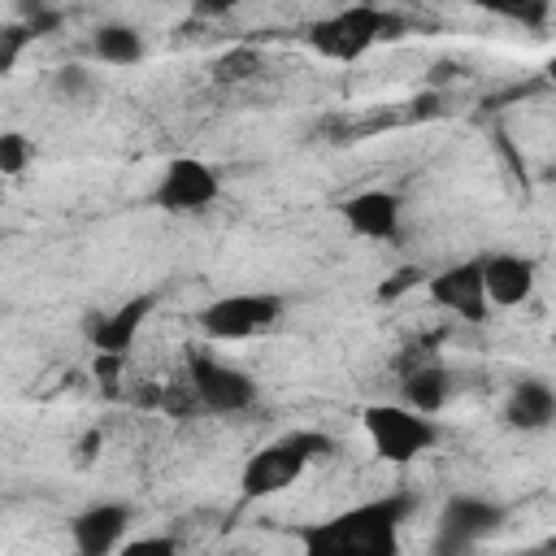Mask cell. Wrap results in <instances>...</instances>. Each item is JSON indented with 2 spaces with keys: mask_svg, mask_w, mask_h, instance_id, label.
I'll use <instances>...</instances> for the list:
<instances>
[{
  "mask_svg": "<svg viewBox=\"0 0 556 556\" xmlns=\"http://www.w3.org/2000/svg\"><path fill=\"white\" fill-rule=\"evenodd\" d=\"M91 52L104 65H139L148 56V43L130 22H104L91 30Z\"/></svg>",
  "mask_w": 556,
  "mask_h": 556,
  "instance_id": "cell-15",
  "label": "cell"
},
{
  "mask_svg": "<svg viewBox=\"0 0 556 556\" xmlns=\"http://www.w3.org/2000/svg\"><path fill=\"white\" fill-rule=\"evenodd\" d=\"M339 217L343 226L356 235V239H369V243H391L404 226V200L395 191H382V187H369V191H356L339 204Z\"/></svg>",
  "mask_w": 556,
  "mask_h": 556,
  "instance_id": "cell-11",
  "label": "cell"
},
{
  "mask_svg": "<svg viewBox=\"0 0 556 556\" xmlns=\"http://www.w3.org/2000/svg\"><path fill=\"white\" fill-rule=\"evenodd\" d=\"M334 443L317 430H295V434H282L274 443H265L261 452L248 456L243 473H239V491L243 500H269L287 486H295V478L317 460V456H330Z\"/></svg>",
  "mask_w": 556,
  "mask_h": 556,
  "instance_id": "cell-3",
  "label": "cell"
},
{
  "mask_svg": "<svg viewBox=\"0 0 556 556\" xmlns=\"http://www.w3.org/2000/svg\"><path fill=\"white\" fill-rule=\"evenodd\" d=\"M552 348H556V330H552Z\"/></svg>",
  "mask_w": 556,
  "mask_h": 556,
  "instance_id": "cell-25",
  "label": "cell"
},
{
  "mask_svg": "<svg viewBox=\"0 0 556 556\" xmlns=\"http://www.w3.org/2000/svg\"><path fill=\"white\" fill-rule=\"evenodd\" d=\"M130 526H135V508L126 500H96L70 517V543L78 556H109L126 547Z\"/></svg>",
  "mask_w": 556,
  "mask_h": 556,
  "instance_id": "cell-10",
  "label": "cell"
},
{
  "mask_svg": "<svg viewBox=\"0 0 556 556\" xmlns=\"http://www.w3.org/2000/svg\"><path fill=\"white\" fill-rule=\"evenodd\" d=\"M426 295L447 308L452 317L469 321V326H482L491 313V295H486V278H482V256L473 261H456V265H443L439 274L426 278Z\"/></svg>",
  "mask_w": 556,
  "mask_h": 556,
  "instance_id": "cell-9",
  "label": "cell"
},
{
  "mask_svg": "<svg viewBox=\"0 0 556 556\" xmlns=\"http://www.w3.org/2000/svg\"><path fill=\"white\" fill-rule=\"evenodd\" d=\"M417 500L408 491H387L378 500H361L343 513H334L321 526H308L300 539L308 552H334V556H391L400 547V526Z\"/></svg>",
  "mask_w": 556,
  "mask_h": 556,
  "instance_id": "cell-1",
  "label": "cell"
},
{
  "mask_svg": "<svg viewBox=\"0 0 556 556\" xmlns=\"http://www.w3.org/2000/svg\"><path fill=\"white\" fill-rule=\"evenodd\" d=\"M413 282H421V269H395L391 282L378 287V300H395V295H400L404 287H413Z\"/></svg>",
  "mask_w": 556,
  "mask_h": 556,
  "instance_id": "cell-21",
  "label": "cell"
},
{
  "mask_svg": "<svg viewBox=\"0 0 556 556\" xmlns=\"http://www.w3.org/2000/svg\"><path fill=\"white\" fill-rule=\"evenodd\" d=\"M469 4L482 9V13L508 17V22H521V26H543L552 0H469Z\"/></svg>",
  "mask_w": 556,
  "mask_h": 556,
  "instance_id": "cell-17",
  "label": "cell"
},
{
  "mask_svg": "<svg viewBox=\"0 0 556 556\" xmlns=\"http://www.w3.org/2000/svg\"><path fill=\"white\" fill-rule=\"evenodd\" d=\"M152 308H156V291H143V295H130V300H122L113 313H100V317H91V348L96 352H130V343H135V334H139V326L152 317Z\"/></svg>",
  "mask_w": 556,
  "mask_h": 556,
  "instance_id": "cell-14",
  "label": "cell"
},
{
  "mask_svg": "<svg viewBox=\"0 0 556 556\" xmlns=\"http://www.w3.org/2000/svg\"><path fill=\"white\" fill-rule=\"evenodd\" d=\"M365 4H382V0H365Z\"/></svg>",
  "mask_w": 556,
  "mask_h": 556,
  "instance_id": "cell-26",
  "label": "cell"
},
{
  "mask_svg": "<svg viewBox=\"0 0 556 556\" xmlns=\"http://www.w3.org/2000/svg\"><path fill=\"white\" fill-rule=\"evenodd\" d=\"M282 308H287V300L274 291H230V295L208 300L195 313V326L213 343H243V339H256L269 326H278Z\"/></svg>",
  "mask_w": 556,
  "mask_h": 556,
  "instance_id": "cell-6",
  "label": "cell"
},
{
  "mask_svg": "<svg viewBox=\"0 0 556 556\" xmlns=\"http://www.w3.org/2000/svg\"><path fill=\"white\" fill-rule=\"evenodd\" d=\"M187 391L195 400V408L204 413H217V417H235V413H248L256 408L261 400V387L248 369L213 356L208 348H191L187 352Z\"/></svg>",
  "mask_w": 556,
  "mask_h": 556,
  "instance_id": "cell-5",
  "label": "cell"
},
{
  "mask_svg": "<svg viewBox=\"0 0 556 556\" xmlns=\"http://www.w3.org/2000/svg\"><path fill=\"white\" fill-rule=\"evenodd\" d=\"M482 278H486V295L495 308H517L534 295L539 265L534 256H521V252H491L482 256Z\"/></svg>",
  "mask_w": 556,
  "mask_h": 556,
  "instance_id": "cell-12",
  "label": "cell"
},
{
  "mask_svg": "<svg viewBox=\"0 0 556 556\" xmlns=\"http://www.w3.org/2000/svg\"><path fill=\"white\" fill-rule=\"evenodd\" d=\"M239 4H248V0H191V9H195V13H208V17L230 13V9H239Z\"/></svg>",
  "mask_w": 556,
  "mask_h": 556,
  "instance_id": "cell-23",
  "label": "cell"
},
{
  "mask_svg": "<svg viewBox=\"0 0 556 556\" xmlns=\"http://www.w3.org/2000/svg\"><path fill=\"white\" fill-rule=\"evenodd\" d=\"M222 200V169L200 156H174L156 174L152 204L165 213H200Z\"/></svg>",
  "mask_w": 556,
  "mask_h": 556,
  "instance_id": "cell-8",
  "label": "cell"
},
{
  "mask_svg": "<svg viewBox=\"0 0 556 556\" xmlns=\"http://www.w3.org/2000/svg\"><path fill=\"white\" fill-rule=\"evenodd\" d=\"M17 48H22V26H9V30H4V52H0V65H4V70H13Z\"/></svg>",
  "mask_w": 556,
  "mask_h": 556,
  "instance_id": "cell-22",
  "label": "cell"
},
{
  "mask_svg": "<svg viewBox=\"0 0 556 556\" xmlns=\"http://www.w3.org/2000/svg\"><path fill=\"white\" fill-rule=\"evenodd\" d=\"M122 552H126V556H174L178 543H174L169 534H161V539H130Z\"/></svg>",
  "mask_w": 556,
  "mask_h": 556,
  "instance_id": "cell-20",
  "label": "cell"
},
{
  "mask_svg": "<svg viewBox=\"0 0 556 556\" xmlns=\"http://www.w3.org/2000/svg\"><path fill=\"white\" fill-rule=\"evenodd\" d=\"M400 35H404V17L400 13H391L387 4L352 0V4L317 17L304 30V43L326 61H361L369 48H378L387 39H400Z\"/></svg>",
  "mask_w": 556,
  "mask_h": 556,
  "instance_id": "cell-2",
  "label": "cell"
},
{
  "mask_svg": "<svg viewBox=\"0 0 556 556\" xmlns=\"http://www.w3.org/2000/svg\"><path fill=\"white\" fill-rule=\"evenodd\" d=\"M504 421L521 434H543L556 426V387L547 378H517L504 395Z\"/></svg>",
  "mask_w": 556,
  "mask_h": 556,
  "instance_id": "cell-13",
  "label": "cell"
},
{
  "mask_svg": "<svg viewBox=\"0 0 556 556\" xmlns=\"http://www.w3.org/2000/svg\"><path fill=\"white\" fill-rule=\"evenodd\" d=\"M504 504L491 495H473V491H456L447 495V504L439 508L434 521V552H469L482 539H491L504 526Z\"/></svg>",
  "mask_w": 556,
  "mask_h": 556,
  "instance_id": "cell-7",
  "label": "cell"
},
{
  "mask_svg": "<svg viewBox=\"0 0 556 556\" xmlns=\"http://www.w3.org/2000/svg\"><path fill=\"white\" fill-rule=\"evenodd\" d=\"M361 426L369 447L378 452V460L387 465H408L417 456H426L439 443V421L434 413H421L413 404H365L361 408Z\"/></svg>",
  "mask_w": 556,
  "mask_h": 556,
  "instance_id": "cell-4",
  "label": "cell"
},
{
  "mask_svg": "<svg viewBox=\"0 0 556 556\" xmlns=\"http://www.w3.org/2000/svg\"><path fill=\"white\" fill-rule=\"evenodd\" d=\"M26 161H30V143H26V135H17V130H4L0 135V174H22L26 169Z\"/></svg>",
  "mask_w": 556,
  "mask_h": 556,
  "instance_id": "cell-19",
  "label": "cell"
},
{
  "mask_svg": "<svg viewBox=\"0 0 556 556\" xmlns=\"http://www.w3.org/2000/svg\"><path fill=\"white\" fill-rule=\"evenodd\" d=\"M52 91H56L61 100H83V96H91V70H83V65H61L56 78H52Z\"/></svg>",
  "mask_w": 556,
  "mask_h": 556,
  "instance_id": "cell-18",
  "label": "cell"
},
{
  "mask_svg": "<svg viewBox=\"0 0 556 556\" xmlns=\"http://www.w3.org/2000/svg\"><path fill=\"white\" fill-rule=\"evenodd\" d=\"M547 78H552V87H556V56L547 61Z\"/></svg>",
  "mask_w": 556,
  "mask_h": 556,
  "instance_id": "cell-24",
  "label": "cell"
},
{
  "mask_svg": "<svg viewBox=\"0 0 556 556\" xmlns=\"http://www.w3.org/2000/svg\"><path fill=\"white\" fill-rule=\"evenodd\" d=\"M447 391H452V382H447V369L443 365H417V369L404 374L400 400L413 404V408H421V413H443Z\"/></svg>",
  "mask_w": 556,
  "mask_h": 556,
  "instance_id": "cell-16",
  "label": "cell"
}]
</instances>
